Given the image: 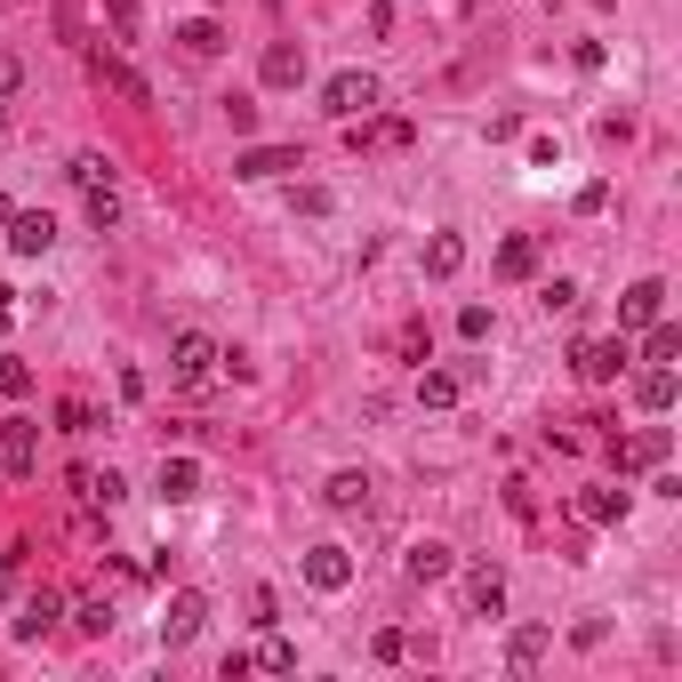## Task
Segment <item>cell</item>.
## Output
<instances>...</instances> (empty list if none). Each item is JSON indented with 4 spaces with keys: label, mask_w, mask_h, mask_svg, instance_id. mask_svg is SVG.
I'll return each mask as SVG.
<instances>
[{
    "label": "cell",
    "mask_w": 682,
    "mask_h": 682,
    "mask_svg": "<svg viewBox=\"0 0 682 682\" xmlns=\"http://www.w3.org/2000/svg\"><path fill=\"white\" fill-rule=\"evenodd\" d=\"M659 314H666V282H634L619 297V329H651Z\"/></svg>",
    "instance_id": "obj_12"
},
{
    "label": "cell",
    "mask_w": 682,
    "mask_h": 682,
    "mask_svg": "<svg viewBox=\"0 0 682 682\" xmlns=\"http://www.w3.org/2000/svg\"><path fill=\"white\" fill-rule=\"evenodd\" d=\"M250 666H265V674H297V651H289V642H282V634H265Z\"/></svg>",
    "instance_id": "obj_29"
},
{
    "label": "cell",
    "mask_w": 682,
    "mask_h": 682,
    "mask_svg": "<svg viewBox=\"0 0 682 682\" xmlns=\"http://www.w3.org/2000/svg\"><path fill=\"white\" fill-rule=\"evenodd\" d=\"M289 169H305V153H297V145H250V153H233V177H250V185L289 177Z\"/></svg>",
    "instance_id": "obj_7"
},
{
    "label": "cell",
    "mask_w": 682,
    "mask_h": 682,
    "mask_svg": "<svg viewBox=\"0 0 682 682\" xmlns=\"http://www.w3.org/2000/svg\"><path fill=\"white\" fill-rule=\"evenodd\" d=\"M289 210H297V217H329V193H322V185H297Z\"/></svg>",
    "instance_id": "obj_34"
},
{
    "label": "cell",
    "mask_w": 682,
    "mask_h": 682,
    "mask_svg": "<svg viewBox=\"0 0 682 682\" xmlns=\"http://www.w3.org/2000/svg\"><path fill=\"white\" fill-rule=\"evenodd\" d=\"M64 610H73V627H81V634H113V602L81 594V602H64Z\"/></svg>",
    "instance_id": "obj_24"
},
{
    "label": "cell",
    "mask_w": 682,
    "mask_h": 682,
    "mask_svg": "<svg viewBox=\"0 0 682 682\" xmlns=\"http://www.w3.org/2000/svg\"><path fill=\"white\" fill-rule=\"evenodd\" d=\"M0 136H9V96H0Z\"/></svg>",
    "instance_id": "obj_41"
},
{
    "label": "cell",
    "mask_w": 682,
    "mask_h": 682,
    "mask_svg": "<svg viewBox=\"0 0 682 682\" xmlns=\"http://www.w3.org/2000/svg\"><path fill=\"white\" fill-rule=\"evenodd\" d=\"M546 651H554V627H515V634H506V666H515V674H530Z\"/></svg>",
    "instance_id": "obj_16"
},
{
    "label": "cell",
    "mask_w": 682,
    "mask_h": 682,
    "mask_svg": "<svg viewBox=\"0 0 682 682\" xmlns=\"http://www.w3.org/2000/svg\"><path fill=\"white\" fill-rule=\"evenodd\" d=\"M666 450H674V434H666V426H642L634 441H619V474H634V466H659Z\"/></svg>",
    "instance_id": "obj_17"
},
{
    "label": "cell",
    "mask_w": 682,
    "mask_h": 682,
    "mask_svg": "<svg viewBox=\"0 0 682 682\" xmlns=\"http://www.w3.org/2000/svg\"><path fill=\"white\" fill-rule=\"evenodd\" d=\"M32 394V369L24 362H0V401H24Z\"/></svg>",
    "instance_id": "obj_33"
},
{
    "label": "cell",
    "mask_w": 682,
    "mask_h": 682,
    "mask_svg": "<svg viewBox=\"0 0 682 682\" xmlns=\"http://www.w3.org/2000/svg\"><path fill=\"white\" fill-rule=\"evenodd\" d=\"M570 369H578L587 386H619L627 369H634V354H627V337H594V346H578V354H570Z\"/></svg>",
    "instance_id": "obj_2"
},
{
    "label": "cell",
    "mask_w": 682,
    "mask_h": 682,
    "mask_svg": "<svg viewBox=\"0 0 682 682\" xmlns=\"http://www.w3.org/2000/svg\"><path fill=\"white\" fill-rule=\"evenodd\" d=\"M96 73H105L129 105H153V89H145V73H136V64H121V57H96Z\"/></svg>",
    "instance_id": "obj_23"
},
{
    "label": "cell",
    "mask_w": 682,
    "mask_h": 682,
    "mask_svg": "<svg viewBox=\"0 0 682 682\" xmlns=\"http://www.w3.org/2000/svg\"><path fill=\"white\" fill-rule=\"evenodd\" d=\"M498 610H506V570L466 562V619H498Z\"/></svg>",
    "instance_id": "obj_6"
},
{
    "label": "cell",
    "mask_w": 682,
    "mask_h": 682,
    "mask_svg": "<svg viewBox=\"0 0 682 682\" xmlns=\"http://www.w3.org/2000/svg\"><path fill=\"white\" fill-rule=\"evenodd\" d=\"M401 570H409V587H441V578L458 570V554H450L441 538H418V546L401 554Z\"/></svg>",
    "instance_id": "obj_9"
},
{
    "label": "cell",
    "mask_w": 682,
    "mask_h": 682,
    "mask_svg": "<svg viewBox=\"0 0 682 682\" xmlns=\"http://www.w3.org/2000/svg\"><path fill=\"white\" fill-rule=\"evenodd\" d=\"M674 354H682V329L659 314V322H651V337H642V362H674Z\"/></svg>",
    "instance_id": "obj_26"
},
{
    "label": "cell",
    "mask_w": 682,
    "mask_h": 682,
    "mask_svg": "<svg viewBox=\"0 0 682 682\" xmlns=\"http://www.w3.org/2000/svg\"><path fill=\"white\" fill-rule=\"evenodd\" d=\"M57 619H64V594H57V587H41V594L24 602V619H17V634H24V642H41V634H49Z\"/></svg>",
    "instance_id": "obj_21"
},
{
    "label": "cell",
    "mask_w": 682,
    "mask_h": 682,
    "mask_svg": "<svg viewBox=\"0 0 682 682\" xmlns=\"http://www.w3.org/2000/svg\"><path fill=\"white\" fill-rule=\"evenodd\" d=\"M105 17H113L121 41H136V32H145V9H136V0H105Z\"/></svg>",
    "instance_id": "obj_32"
},
{
    "label": "cell",
    "mask_w": 682,
    "mask_h": 682,
    "mask_svg": "<svg viewBox=\"0 0 682 682\" xmlns=\"http://www.w3.org/2000/svg\"><path fill=\"white\" fill-rule=\"evenodd\" d=\"M9 297H17V289H9V282H0V314H9Z\"/></svg>",
    "instance_id": "obj_42"
},
{
    "label": "cell",
    "mask_w": 682,
    "mask_h": 682,
    "mask_svg": "<svg viewBox=\"0 0 682 682\" xmlns=\"http://www.w3.org/2000/svg\"><path fill=\"white\" fill-rule=\"evenodd\" d=\"M530 169H562V145H554V136H530Z\"/></svg>",
    "instance_id": "obj_40"
},
{
    "label": "cell",
    "mask_w": 682,
    "mask_h": 682,
    "mask_svg": "<svg viewBox=\"0 0 682 682\" xmlns=\"http://www.w3.org/2000/svg\"><path fill=\"white\" fill-rule=\"evenodd\" d=\"M530 273H538V242L530 233H506L498 242V282H530Z\"/></svg>",
    "instance_id": "obj_18"
},
{
    "label": "cell",
    "mask_w": 682,
    "mask_h": 682,
    "mask_svg": "<svg viewBox=\"0 0 682 682\" xmlns=\"http://www.w3.org/2000/svg\"><path fill=\"white\" fill-rule=\"evenodd\" d=\"M322 506H337V515H362V506H369V474H362V466H337L329 482H322Z\"/></svg>",
    "instance_id": "obj_14"
},
{
    "label": "cell",
    "mask_w": 682,
    "mask_h": 682,
    "mask_svg": "<svg viewBox=\"0 0 682 682\" xmlns=\"http://www.w3.org/2000/svg\"><path fill=\"white\" fill-rule=\"evenodd\" d=\"M458 337H474V346H482V337H490V305H466V314H458Z\"/></svg>",
    "instance_id": "obj_36"
},
{
    "label": "cell",
    "mask_w": 682,
    "mask_h": 682,
    "mask_svg": "<svg viewBox=\"0 0 682 682\" xmlns=\"http://www.w3.org/2000/svg\"><path fill=\"white\" fill-rule=\"evenodd\" d=\"M113 225H121V193L96 185V193H89V233H113Z\"/></svg>",
    "instance_id": "obj_27"
},
{
    "label": "cell",
    "mask_w": 682,
    "mask_h": 682,
    "mask_svg": "<svg viewBox=\"0 0 682 682\" xmlns=\"http://www.w3.org/2000/svg\"><path fill=\"white\" fill-rule=\"evenodd\" d=\"M201 627H210V602H201L193 587H185V594H169V610H161V642H169V651H185Z\"/></svg>",
    "instance_id": "obj_3"
},
{
    "label": "cell",
    "mask_w": 682,
    "mask_h": 682,
    "mask_svg": "<svg viewBox=\"0 0 682 682\" xmlns=\"http://www.w3.org/2000/svg\"><path fill=\"white\" fill-rule=\"evenodd\" d=\"M169 41H177L193 64H210V57H225V24H217V17H193V24H177V32H169Z\"/></svg>",
    "instance_id": "obj_13"
},
{
    "label": "cell",
    "mask_w": 682,
    "mask_h": 682,
    "mask_svg": "<svg viewBox=\"0 0 682 682\" xmlns=\"http://www.w3.org/2000/svg\"><path fill=\"white\" fill-rule=\"evenodd\" d=\"M9 217H17V210H9V201H0V225H9Z\"/></svg>",
    "instance_id": "obj_43"
},
{
    "label": "cell",
    "mask_w": 682,
    "mask_h": 682,
    "mask_svg": "<svg viewBox=\"0 0 682 682\" xmlns=\"http://www.w3.org/2000/svg\"><path fill=\"white\" fill-rule=\"evenodd\" d=\"M674 394H682V386H674V362H651V369L634 378V401L651 409V418H666V409H674Z\"/></svg>",
    "instance_id": "obj_15"
},
{
    "label": "cell",
    "mask_w": 682,
    "mask_h": 682,
    "mask_svg": "<svg viewBox=\"0 0 682 682\" xmlns=\"http://www.w3.org/2000/svg\"><path fill=\"white\" fill-rule=\"evenodd\" d=\"M49 242H57L49 210H17V217H9V250H17V257H49Z\"/></svg>",
    "instance_id": "obj_11"
},
{
    "label": "cell",
    "mask_w": 682,
    "mask_h": 682,
    "mask_svg": "<svg viewBox=\"0 0 682 682\" xmlns=\"http://www.w3.org/2000/svg\"><path fill=\"white\" fill-rule=\"evenodd\" d=\"M458 265H466V242H458V233H434V242H426V282H450Z\"/></svg>",
    "instance_id": "obj_22"
},
{
    "label": "cell",
    "mask_w": 682,
    "mask_h": 682,
    "mask_svg": "<svg viewBox=\"0 0 682 682\" xmlns=\"http://www.w3.org/2000/svg\"><path fill=\"white\" fill-rule=\"evenodd\" d=\"M627 506H634V490H587V498H578V522L610 530V522H627Z\"/></svg>",
    "instance_id": "obj_19"
},
{
    "label": "cell",
    "mask_w": 682,
    "mask_h": 682,
    "mask_svg": "<svg viewBox=\"0 0 682 682\" xmlns=\"http://www.w3.org/2000/svg\"><path fill=\"white\" fill-rule=\"evenodd\" d=\"M73 185H81V193L113 185V161H105V153H73Z\"/></svg>",
    "instance_id": "obj_28"
},
{
    "label": "cell",
    "mask_w": 682,
    "mask_h": 682,
    "mask_svg": "<svg viewBox=\"0 0 682 682\" xmlns=\"http://www.w3.org/2000/svg\"><path fill=\"white\" fill-rule=\"evenodd\" d=\"M89 426H96V409H89L81 394H64V401H57V434H89Z\"/></svg>",
    "instance_id": "obj_30"
},
{
    "label": "cell",
    "mask_w": 682,
    "mask_h": 682,
    "mask_svg": "<svg viewBox=\"0 0 682 682\" xmlns=\"http://www.w3.org/2000/svg\"><path fill=\"white\" fill-rule=\"evenodd\" d=\"M0 466H9L17 482H32V466H41V426H32V418H9V426H0Z\"/></svg>",
    "instance_id": "obj_4"
},
{
    "label": "cell",
    "mask_w": 682,
    "mask_h": 682,
    "mask_svg": "<svg viewBox=\"0 0 682 682\" xmlns=\"http://www.w3.org/2000/svg\"><path fill=\"white\" fill-rule=\"evenodd\" d=\"M418 401L426 409H450L458 401V378H450V369H418Z\"/></svg>",
    "instance_id": "obj_25"
},
{
    "label": "cell",
    "mask_w": 682,
    "mask_h": 682,
    "mask_svg": "<svg viewBox=\"0 0 682 682\" xmlns=\"http://www.w3.org/2000/svg\"><path fill=\"white\" fill-rule=\"evenodd\" d=\"M225 121H233V136H250L257 129V105H250V96H225Z\"/></svg>",
    "instance_id": "obj_38"
},
{
    "label": "cell",
    "mask_w": 682,
    "mask_h": 682,
    "mask_svg": "<svg viewBox=\"0 0 682 682\" xmlns=\"http://www.w3.org/2000/svg\"><path fill=\"white\" fill-rule=\"evenodd\" d=\"M17 89H24V57L0 49V96H17Z\"/></svg>",
    "instance_id": "obj_37"
},
{
    "label": "cell",
    "mask_w": 682,
    "mask_h": 682,
    "mask_svg": "<svg viewBox=\"0 0 682 682\" xmlns=\"http://www.w3.org/2000/svg\"><path fill=\"white\" fill-rule=\"evenodd\" d=\"M217 369H233V378H242V386H250V378H257V362H250V354H242V346H217Z\"/></svg>",
    "instance_id": "obj_39"
},
{
    "label": "cell",
    "mask_w": 682,
    "mask_h": 682,
    "mask_svg": "<svg viewBox=\"0 0 682 682\" xmlns=\"http://www.w3.org/2000/svg\"><path fill=\"white\" fill-rule=\"evenodd\" d=\"M538 305H546V314H578V282H562V273H554V282L538 289Z\"/></svg>",
    "instance_id": "obj_31"
},
{
    "label": "cell",
    "mask_w": 682,
    "mask_h": 682,
    "mask_svg": "<svg viewBox=\"0 0 682 682\" xmlns=\"http://www.w3.org/2000/svg\"><path fill=\"white\" fill-rule=\"evenodd\" d=\"M169 506H185V498H201V466L193 458H161V482H153Z\"/></svg>",
    "instance_id": "obj_20"
},
{
    "label": "cell",
    "mask_w": 682,
    "mask_h": 682,
    "mask_svg": "<svg viewBox=\"0 0 682 682\" xmlns=\"http://www.w3.org/2000/svg\"><path fill=\"white\" fill-rule=\"evenodd\" d=\"M369 651L394 666V659H409V634H401V627H378V642H369Z\"/></svg>",
    "instance_id": "obj_35"
},
{
    "label": "cell",
    "mask_w": 682,
    "mask_h": 682,
    "mask_svg": "<svg viewBox=\"0 0 682 682\" xmlns=\"http://www.w3.org/2000/svg\"><path fill=\"white\" fill-rule=\"evenodd\" d=\"M305 587H314V594H346L354 587V554H346V546H314V554H305Z\"/></svg>",
    "instance_id": "obj_8"
},
{
    "label": "cell",
    "mask_w": 682,
    "mask_h": 682,
    "mask_svg": "<svg viewBox=\"0 0 682 682\" xmlns=\"http://www.w3.org/2000/svg\"><path fill=\"white\" fill-rule=\"evenodd\" d=\"M322 105H329L337 121H362L369 105H378V81H369V73H329V89H322Z\"/></svg>",
    "instance_id": "obj_5"
},
{
    "label": "cell",
    "mask_w": 682,
    "mask_h": 682,
    "mask_svg": "<svg viewBox=\"0 0 682 682\" xmlns=\"http://www.w3.org/2000/svg\"><path fill=\"white\" fill-rule=\"evenodd\" d=\"M210 369H217V337H201V329L169 337V378L177 386H210Z\"/></svg>",
    "instance_id": "obj_1"
},
{
    "label": "cell",
    "mask_w": 682,
    "mask_h": 682,
    "mask_svg": "<svg viewBox=\"0 0 682 682\" xmlns=\"http://www.w3.org/2000/svg\"><path fill=\"white\" fill-rule=\"evenodd\" d=\"M257 81H265V89H297V81H305V49H297V41H273V49L257 57Z\"/></svg>",
    "instance_id": "obj_10"
}]
</instances>
